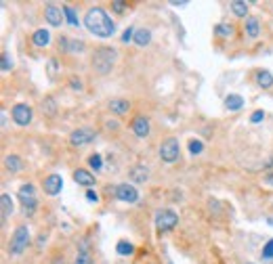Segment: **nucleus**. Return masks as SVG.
<instances>
[{
    "label": "nucleus",
    "mask_w": 273,
    "mask_h": 264,
    "mask_svg": "<svg viewBox=\"0 0 273 264\" xmlns=\"http://www.w3.org/2000/svg\"><path fill=\"white\" fill-rule=\"evenodd\" d=\"M84 27L97 38H112L116 34V23L103 7H91L84 15Z\"/></svg>",
    "instance_id": "nucleus-1"
},
{
    "label": "nucleus",
    "mask_w": 273,
    "mask_h": 264,
    "mask_svg": "<svg viewBox=\"0 0 273 264\" xmlns=\"http://www.w3.org/2000/svg\"><path fill=\"white\" fill-rule=\"evenodd\" d=\"M116 59H118V50L112 48V46H99L93 55V69L101 76H107L114 65H116Z\"/></svg>",
    "instance_id": "nucleus-2"
},
{
    "label": "nucleus",
    "mask_w": 273,
    "mask_h": 264,
    "mask_svg": "<svg viewBox=\"0 0 273 264\" xmlns=\"http://www.w3.org/2000/svg\"><path fill=\"white\" fill-rule=\"evenodd\" d=\"M30 245V228L25 224H19L13 231L11 241H9V254L11 256H21L25 252V248Z\"/></svg>",
    "instance_id": "nucleus-3"
},
{
    "label": "nucleus",
    "mask_w": 273,
    "mask_h": 264,
    "mask_svg": "<svg viewBox=\"0 0 273 264\" xmlns=\"http://www.w3.org/2000/svg\"><path fill=\"white\" fill-rule=\"evenodd\" d=\"M17 197H19L25 214H34V210L38 208V197H36V187L34 185H21L19 191H17Z\"/></svg>",
    "instance_id": "nucleus-4"
},
{
    "label": "nucleus",
    "mask_w": 273,
    "mask_h": 264,
    "mask_svg": "<svg viewBox=\"0 0 273 264\" xmlns=\"http://www.w3.org/2000/svg\"><path fill=\"white\" fill-rule=\"evenodd\" d=\"M160 157L166 164H175L179 157H181V145H179V138L175 136H168L162 140L160 145Z\"/></svg>",
    "instance_id": "nucleus-5"
},
{
    "label": "nucleus",
    "mask_w": 273,
    "mask_h": 264,
    "mask_svg": "<svg viewBox=\"0 0 273 264\" xmlns=\"http://www.w3.org/2000/svg\"><path fill=\"white\" fill-rule=\"evenodd\" d=\"M179 224V216L175 210H158L156 212V226L158 231H170Z\"/></svg>",
    "instance_id": "nucleus-6"
},
{
    "label": "nucleus",
    "mask_w": 273,
    "mask_h": 264,
    "mask_svg": "<svg viewBox=\"0 0 273 264\" xmlns=\"http://www.w3.org/2000/svg\"><path fill=\"white\" fill-rule=\"evenodd\" d=\"M114 197L124 201V203H134V201H139V191H137V187H132L128 183H120L114 189Z\"/></svg>",
    "instance_id": "nucleus-7"
},
{
    "label": "nucleus",
    "mask_w": 273,
    "mask_h": 264,
    "mask_svg": "<svg viewBox=\"0 0 273 264\" xmlns=\"http://www.w3.org/2000/svg\"><path fill=\"white\" fill-rule=\"evenodd\" d=\"M11 115H13V122L17 126H30V122H32V107L25 103H17L13 105V109H11Z\"/></svg>",
    "instance_id": "nucleus-8"
},
{
    "label": "nucleus",
    "mask_w": 273,
    "mask_h": 264,
    "mask_svg": "<svg viewBox=\"0 0 273 264\" xmlns=\"http://www.w3.org/2000/svg\"><path fill=\"white\" fill-rule=\"evenodd\" d=\"M44 19H46V23H48V25H53V27H61V25H63V21H65V13H63V9H61V7L53 5V3H48V5H44Z\"/></svg>",
    "instance_id": "nucleus-9"
},
{
    "label": "nucleus",
    "mask_w": 273,
    "mask_h": 264,
    "mask_svg": "<svg viewBox=\"0 0 273 264\" xmlns=\"http://www.w3.org/2000/svg\"><path fill=\"white\" fill-rule=\"evenodd\" d=\"M95 136H97V132L93 128H78L70 134V143L74 147H84V145H91L95 140Z\"/></svg>",
    "instance_id": "nucleus-10"
},
{
    "label": "nucleus",
    "mask_w": 273,
    "mask_h": 264,
    "mask_svg": "<svg viewBox=\"0 0 273 264\" xmlns=\"http://www.w3.org/2000/svg\"><path fill=\"white\" fill-rule=\"evenodd\" d=\"M130 130L139 136V138H147L149 136V132H151V122L145 118V115H137V118H132V122H130Z\"/></svg>",
    "instance_id": "nucleus-11"
},
{
    "label": "nucleus",
    "mask_w": 273,
    "mask_h": 264,
    "mask_svg": "<svg viewBox=\"0 0 273 264\" xmlns=\"http://www.w3.org/2000/svg\"><path fill=\"white\" fill-rule=\"evenodd\" d=\"M61 189H63V179L59 174H50V176H46V179H44V193H46V195L55 197V195H59V193H61Z\"/></svg>",
    "instance_id": "nucleus-12"
},
{
    "label": "nucleus",
    "mask_w": 273,
    "mask_h": 264,
    "mask_svg": "<svg viewBox=\"0 0 273 264\" xmlns=\"http://www.w3.org/2000/svg\"><path fill=\"white\" fill-rule=\"evenodd\" d=\"M74 181H76L78 185H82V187H93V185H95V176H93L89 170L78 168V170L74 172Z\"/></svg>",
    "instance_id": "nucleus-13"
},
{
    "label": "nucleus",
    "mask_w": 273,
    "mask_h": 264,
    "mask_svg": "<svg viewBox=\"0 0 273 264\" xmlns=\"http://www.w3.org/2000/svg\"><path fill=\"white\" fill-rule=\"evenodd\" d=\"M128 176H130L132 183H145V181L149 179V170H147L143 164H139V166H132V168H130Z\"/></svg>",
    "instance_id": "nucleus-14"
},
{
    "label": "nucleus",
    "mask_w": 273,
    "mask_h": 264,
    "mask_svg": "<svg viewBox=\"0 0 273 264\" xmlns=\"http://www.w3.org/2000/svg\"><path fill=\"white\" fill-rule=\"evenodd\" d=\"M0 210H3V226L7 224V218L13 214V199L9 193H3L0 195Z\"/></svg>",
    "instance_id": "nucleus-15"
},
{
    "label": "nucleus",
    "mask_w": 273,
    "mask_h": 264,
    "mask_svg": "<svg viewBox=\"0 0 273 264\" xmlns=\"http://www.w3.org/2000/svg\"><path fill=\"white\" fill-rule=\"evenodd\" d=\"M110 109H112L116 115H124V113H128V109H130V103H128L126 99H112V101H110Z\"/></svg>",
    "instance_id": "nucleus-16"
},
{
    "label": "nucleus",
    "mask_w": 273,
    "mask_h": 264,
    "mask_svg": "<svg viewBox=\"0 0 273 264\" xmlns=\"http://www.w3.org/2000/svg\"><path fill=\"white\" fill-rule=\"evenodd\" d=\"M32 42H34V46L44 48V46H48V42H50V34H48L46 30H36V32L32 34Z\"/></svg>",
    "instance_id": "nucleus-17"
},
{
    "label": "nucleus",
    "mask_w": 273,
    "mask_h": 264,
    "mask_svg": "<svg viewBox=\"0 0 273 264\" xmlns=\"http://www.w3.org/2000/svg\"><path fill=\"white\" fill-rule=\"evenodd\" d=\"M244 30H246V36H248V38H257L259 32H261V23H259L257 17H246Z\"/></svg>",
    "instance_id": "nucleus-18"
},
{
    "label": "nucleus",
    "mask_w": 273,
    "mask_h": 264,
    "mask_svg": "<svg viewBox=\"0 0 273 264\" xmlns=\"http://www.w3.org/2000/svg\"><path fill=\"white\" fill-rule=\"evenodd\" d=\"M244 107V99L240 97V95H229L227 99H225V109H229V111H240Z\"/></svg>",
    "instance_id": "nucleus-19"
},
{
    "label": "nucleus",
    "mask_w": 273,
    "mask_h": 264,
    "mask_svg": "<svg viewBox=\"0 0 273 264\" xmlns=\"http://www.w3.org/2000/svg\"><path fill=\"white\" fill-rule=\"evenodd\" d=\"M137 46H147L149 42H151V32L149 30H145V27H141V30H137L134 32V40H132Z\"/></svg>",
    "instance_id": "nucleus-20"
},
{
    "label": "nucleus",
    "mask_w": 273,
    "mask_h": 264,
    "mask_svg": "<svg viewBox=\"0 0 273 264\" xmlns=\"http://www.w3.org/2000/svg\"><path fill=\"white\" fill-rule=\"evenodd\" d=\"M257 84L261 88H271L273 86V74L269 72V69H261V72H257Z\"/></svg>",
    "instance_id": "nucleus-21"
},
{
    "label": "nucleus",
    "mask_w": 273,
    "mask_h": 264,
    "mask_svg": "<svg viewBox=\"0 0 273 264\" xmlns=\"http://www.w3.org/2000/svg\"><path fill=\"white\" fill-rule=\"evenodd\" d=\"M42 113H46L48 118H55L57 115V101L53 97H46L42 101Z\"/></svg>",
    "instance_id": "nucleus-22"
},
{
    "label": "nucleus",
    "mask_w": 273,
    "mask_h": 264,
    "mask_svg": "<svg viewBox=\"0 0 273 264\" xmlns=\"http://www.w3.org/2000/svg\"><path fill=\"white\" fill-rule=\"evenodd\" d=\"M59 42H61V46H63L65 50H70V52H82V50H84V42H82V40H67V38H61Z\"/></svg>",
    "instance_id": "nucleus-23"
},
{
    "label": "nucleus",
    "mask_w": 273,
    "mask_h": 264,
    "mask_svg": "<svg viewBox=\"0 0 273 264\" xmlns=\"http://www.w3.org/2000/svg\"><path fill=\"white\" fill-rule=\"evenodd\" d=\"M229 9L235 17H246L248 15V3H242V0H233V3H229Z\"/></svg>",
    "instance_id": "nucleus-24"
},
{
    "label": "nucleus",
    "mask_w": 273,
    "mask_h": 264,
    "mask_svg": "<svg viewBox=\"0 0 273 264\" xmlns=\"http://www.w3.org/2000/svg\"><path fill=\"white\" fill-rule=\"evenodd\" d=\"M5 166H7L9 172H19V170L23 168L19 155H7V157H5Z\"/></svg>",
    "instance_id": "nucleus-25"
},
{
    "label": "nucleus",
    "mask_w": 273,
    "mask_h": 264,
    "mask_svg": "<svg viewBox=\"0 0 273 264\" xmlns=\"http://www.w3.org/2000/svg\"><path fill=\"white\" fill-rule=\"evenodd\" d=\"M63 13H65L67 23H70L72 27H78V25H80V19H78V15H76V11H74L72 7H63Z\"/></svg>",
    "instance_id": "nucleus-26"
},
{
    "label": "nucleus",
    "mask_w": 273,
    "mask_h": 264,
    "mask_svg": "<svg viewBox=\"0 0 273 264\" xmlns=\"http://www.w3.org/2000/svg\"><path fill=\"white\" fill-rule=\"evenodd\" d=\"M116 252L120 254V256H130V254L134 252V245H132V243H128V241H118Z\"/></svg>",
    "instance_id": "nucleus-27"
},
{
    "label": "nucleus",
    "mask_w": 273,
    "mask_h": 264,
    "mask_svg": "<svg viewBox=\"0 0 273 264\" xmlns=\"http://www.w3.org/2000/svg\"><path fill=\"white\" fill-rule=\"evenodd\" d=\"M214 34H216V36H225V38H229L231 34H233V27L227 25V23H219V25L214 27Z\"/></svg>",
    "instance_id": "nucleus-28"
},
{
    "label": "nucleus",
    "mask_w": 273,
    "mask_h": 264,
    "mask_svg": "<svg viewBox=\"0 0 273 264\" xmlns=\"http://www.w3.org/2000/svg\"><path fill=\"white\" fill-rule=\"evenodd\" d=\"M89 166H91L95 172H99L101 168H103V160H101V155H99V153H93V155L89 157Z\"/></svg>",
    "instance_id": "nucleus-29"
},
{
    "label": "nucleus",
    "mask_w": 273,
    "mask_h": 264,
    "mask_svg": "<svg viewBox=\"0 0 273 264\" xmlns=\"http://www.w3.org/2000/svg\"><path fill=\"white\" fill-rule=\"evenodd\" d=\"M202 151H204V143H202V140H198V138L189 140V153L192 155H200Z\"/></svg>",
    "instance_id": "nucleus-30"
},
{
    "label": "nucleus",
    "mask_w": 273,
    "mask_h": 264,
    "mask_svg": "<svg viewBox=\"0 0 273 264\" xmlns=\"http://www.w3.org/2000/svg\"><path fill=\"white\" fill-rule=\"evenodd\" d=\"M0 69H3V72H11V69H13V61H11V55H9V52H3V61H0Z\"/></svg>",
    "instance_id": "nucleus-31"
},
{
    "label": "nucleus",
    "mask_w": 273,
    "mask_h": 264,
    "mask_svg": "<svg viewBox=\"0 0 273 264\" xmlns=\"http://www.w3.org/2000/svg\"><path fill=\"white\" fill-rule=\"evenodd\" d=\"M134 32H137V30H134L132 25H128V27L124 30V34H122V42H124V44H128L130 40H134Z\"/></svg>",
    "instance_id": "nucleus-32"
},
{
    "label": "nucleus",
    "mask_w": 273,
    "mask_h": 264,
    "mask_svg": "<svg viewBox=\"0 0 273 264\" xmlns=\"http://www.w3.org/2000/svg\"><path fill=\"white\" fill-rule=\"evenodd\" d=\"M263 258H265V260H271V258H273V239H269V241L265 243V248H263Z\"/></svg>",
    "instance_id": "nucleus-33"
},
{
    "label": "nucleus",
    "mask_w": 273,
    "mask_h": 264,
    "mask_svg": "<svg viewBox=\"0 0 273 264\" xmlns=\"http://www.w3.org/2000/svg\"><path fill=\"white\" fill-rule=\"evenodd\" d=\"M74 264H93V260H91L89 254H78L76 260H74Z\"/></svg>",
    "instance_id": "nucleus-34"
},
{
    "label": "nucleus",
    "mask_w": 273,
    "mask_h": 264,
    "mask_svg": "<svg viewBox=\"0 0 273 264\" xmlns=\"http://www.w3.org/2000/svg\"><path fill=\"white\" fill-rule=\"evenodd\" d=\"M112 9H114L116 13H124L126 3H120V0H114V3H112Z\"/></svg>",
    "instance_id": "nucleus-35"
},
{
    "label": "nucleus",
    "mask_w": 273,
    "mask_h": 264,
    "mask_svg": "<svg viewBox=\"0 0 273 264\" xmlns=\"http://www.w3.org/2000/svg\"><path fill=\"white\" fill-rule=\"evenodd\" d=\"M48 74H50V78H55V76H57V61H55V59H50V61H48Z\"/></svg>",
    "instance_id": "nucleus-36"
},
{
    "label": "nucleus",
    "mask_w": 273,
    "mask_h": 264,
    "mask_svg": "<svg viewBox=\"0 0 273 264\" xmlns=\"http://www.w3.org/2000/svg\"><path fill=\"white\" fill-rule=\"evenodd\" d=\"M263 118H265L263 111H254V113L250 115V122H252V124H259V122H263Z\"/></svg>",
    "instance_id": "nucleus-37"
},
{
    "label": "nucleus",
    "mask_w": 273,
    "mask_h": 264,
    "mask_svg": "<svg viewBox=\"0 0 273 264\" xmlns=\"http://www.w3.org/2000/svg\"><path fill=\"white\" fill-rule=\"evenodd\" d=\"M87 199H89V201H95V203H97V201H99V195H97V193H95L93 189H89V191H87Z\"/></svg>",
    "instance_id": "nucleus-38"
},
{
    "label": "nucleus",
    "mask_w": 273,
    "mask_h": 264,
    "mask_svg": "<svg viewBox=\"0 0 273 264\" xmlns=\"http://www.w3.org/2000/svg\"><path fill=\"white\" fill-rule=\"evenodd\" d=\"M170 5H173V7H187V0H173Z\"/></svg>",
    "instance_id": "nucleus-39"
},
{
    "label": "nucleus",
    "mask_w": 273,
    "mask_h": 264,
    "mask_svg": "<svg viewBox=\"0 0 273 264\" xmlns=\"http://www.w3.org/2000/svg\"><path fill=\"white\" fill-rule=\"evenodd\" d=\"M107 130H118V122H107Z\"/></svg>",
    "instance_id": "nucleus-40"
},
{
    "label": "nucleus",
    "mask_w": 273,
    "mask_h": 264,
    "mask_svg": "<svg viewBox=\"0 0 273 264\" xmlns=\"http://www.w3.org/2000/svg\"><path fill=\"white\" fill-rule=\"evenodd\" d=\"M72 88H78V91H80V88H82V84H80V80H72Z\"/></svg>",
    "instance_id": "nucleus-41"
},
{
    "label": "nucleus",
    "mask_w": 273,
    "mask_h": 264,
    "mask_svg": "<svg viewBox=\"0 0 273 264\" xmlns=\"http://www.w3.org/2000/svg\"><path fill=\"white\" fill-rule=\"evenodd\" d=\"M3 128H9V120H7V113L3 111Z\"/></svg>",
    "instance_id": "nucleus-42"
},
{
    "label": "nucleus",
    "mask_w": 273,
    "mask_h": 264,
    "mask_svg": "<svg viewBox=\"0 0 273 264\" xmlns=\"http://www.w3.org/2000/svg\"><path fill=\"white\" fill-rule=\"evenodd\" d=\"M44 241H46V237H44V235H40V239H38V248H42V243H44Z\"/></svg>",
    "instance_id": "nucleus-43"
},
{
    "label": "nucleus",
    "mask_w": 273,
    "mask_h": 264,
    "mask_svg": "<svg viewBox=\"0 0 273 264\" xmlns=\"http://www.w3.org/2000/svg\"><path fill=\"white\" fill-rule=\"evenodd\" d=\"M265 183H269V185H273V174H269L267 179H265Z\"/></svg>",
    "instance_id": "nucleus-44"
},
{
    "label": "nucleus",
    "mask_w": 273,
    "mask_h": 264,
    "mask_svg": "<svg viewBox=\"0 0 273 264\" xmlns=\"http://www.w3.org/2000/svg\"><path fill=\"white\" fill-rule=\"evenodd\" d=\"M248 264H250V262H248Z\"/></svg>",
    "instance_id": "nucleus-45"
}]
</instances>
